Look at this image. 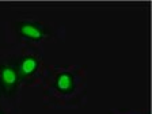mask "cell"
<instances>
[{
    "label": "cell",
    "instance_id": "6da1fadb",
    "mask_svg": "<svg viewBox=\"0 0 152 114\" xmlns=\"http://www.w3.org/2000/svg\"><path fill=\"white\" fill-rule=\"evenodd\" d=\"M19 31H20L22 35L33 38V39H39V38L44 35L41 31V28L37 27V26L33 25V23H22V25L19 26Z\"/></svg>",
    "mask_w": 152,
    "mask_h": 114
},
{
    "label": "cell",
    "instance_id": "7a4b0ae2",
    "mask_svg": "<svg viewBox=\"0 0 152 114\" xmlns=\"http://www.w3.org/2000/svg\"><path fill=\"white\" fill-rule=\"evenodd\" d=\"M38 66V61L34 57H26L23 63L20 64V73L22 75H30L33 73Z\"/></svg>",
    "mask_w": 152,
    "mask_h": 114
},
{
    "label": "cell",
    "instance_id": "3957f363",
    "mask_svg": "<svg viewBox=\"0 0 152 114\" xmlns=\"http://www.w3.org/2000/svg\"><path fill=\"white\" fill-rule=\"evenodd\" d=\"M1 79L7 87H12L16 83V72L10 66H4L1 68Z\"/></svg>",
    "mask_w": 152,
    "mask_h": 114
},
{
    "label": "cell",
    "instance_id": "277c9868",
    "mask_svg": "<svg viewBox=\"0 0 152 114\" xmlns=\"http://www.w3.org/2000/svg\"><path fill=\"white\" fill-rule=\"evenodd\" d=\"M72 76L69 73H63V75L58 76L57 79V87L61 90V91H68V90L72 87Z\"/></svg>",
    "mask_w": 152,
    "mask_h": 114
},
{
    "label": "cell",
    "instance_id": "5b68a950",
    "mask_svg": "<svg viewBox=\"0 0 152 114\" xmlns=\"http://www.w3.org/2000/svg\"><path fill=\"white\" fill-rule=\"evenodd\" d=\"M0 114H1V113H0Z\"/></svg>",
    "mask_w": 152,
    "mask_h": 114
}]
</instances>
